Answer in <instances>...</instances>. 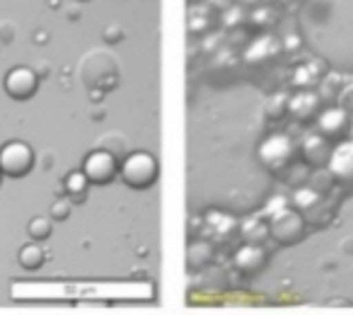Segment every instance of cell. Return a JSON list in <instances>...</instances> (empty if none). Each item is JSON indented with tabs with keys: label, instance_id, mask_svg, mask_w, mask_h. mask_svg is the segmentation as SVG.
I'll use <instances>...</instances> for the list:
<instances>
[{
	"label": "cell",
	"instance_id": "3",
	"mask_svg": "<svg viewBox=\"0 0 353 315\" xmlns=\"http://www.w3.org/2000/svg\"><path fill=\"white\" fill-rule=\"evenodd\" d=\"M305 233V218L300 216L298 209H279L274 211L269 223V236L281 245H293L303 238Z\"/></svg>",
	"mask_w": 353,
	"mask_h": 315
},
{
	"label": "cell",
	"instance_id": "6",
	"mask_svg": "<svg viewBox=\"0 0 353 315\" xmlns=\"http://www.w3.org/2000/svg\"><path fill=\"white\" fill-rule=\"evenodd\" d=\"M3 85L12 99H30L39 90V75L27 66H17V68L8 70Z\"/></svg>",
	"mask_w": 353,
	"mask_h": 315
},
{
	"label": "cell",
	"instance_id": "16",
	"mask_svg": "<svg viewBox=\"0 0 353 315\" xmlns=\"http://www.w3.org/2000/svg\"><path fill=\"white\" fill-rule=\"evenodd\" d=\"M245 238L247 242H252V245H259V240H264L266 233H269V228H264L261 223H250V226L245 228Z\"/></svg>",
	"mask_w": 353,
	"mask_h": 315
},
{
	"label": "cell",
	"instance_id": "17",
	"mask_svg": "<svg viewBox=\"0 0 353 315\" xmlns=\"http://www.w3.org/2000/svg\"><path fill=\"white\" fill-rule=\"evenodd\" d=\"M310 202H317V192H314L312 187L310 189H298V192H295V207L298 209H307V204Z\"/></svg>",
	"mask_w": 353,
	"mask_h": 315
},
{
	"label": "cell",
	"instance_id": "7",
	"mask_svg": "<svg viewBox=\"0 0 353 315\" xmlns=\"http://www.w3.org/2000/svg\"><path fill=\"white\" fill-rule=\"evenodd\" d=\"M329 175L339 182H353V138H346L336 148H332Z\"/></svg>",
	"mask_w": 353,
	"mask_h": 315
},
{
	"label": "cell",
	"instance_id": "8",
	"mask_svg": "<svg viewBox=\"0 0 353 315\" xmlns=\"http://www.w3.org/2000/svg\"><path fill=\"white\" fill-rule=\"evenodd\" d=\"M351 126V117L343 112L341 107H334V109H324L317 119V128L324 138H336L343 136Z\"/></svg>",
	"mask_w": 353,
	"mask_h": 315
},
{
	"label": "cell",
	"instance_id": "2",
	"mask_svg": "<svg viewBox=\"0 0 353 315\" xmlns=\"http://www.w3.org/2000/svg\"><path fill=\"white\" fill-rule=\"evenodd\" d=\"M34 168V151L25 141H8L0 148V173L8 178H25Z\"/></svg>",
	"mask_w": 353,
	"mask_h": 315
},
{
	"label": "cell",
	"instance_id": "15",
	"mask_svg": "<svg viewBox=\"0 0 353 315\" xmlns=\"http://www.w3.org/2000/svg\"><path fill=\"white\" fill-rule=\"evenodd\" d=\"M27 233L32 236V240H46L51 236V221L46 216H34L27 226Z\"/></svg>",
	"mask_w": 353,
	"mask_h": 315
},
{
	"label": "cell",
	"instance_id": "10",
	"mask_svg": "<svg viewBox=\"0 0 353 315\" xmlns=\"http://www.w3.org/2000/svg\"><path fill=\"white\" fill-rule=\"evenodd\" d=\"M303 155L310 165H314V168L329 165V158H332V143H329V138H324L322 133H317V136H307L303 143Z\"/></svg>",
	"mask_w": 353,
	"mask_h": 315
},
{
	"label": "cell",
	"instance_id": "13",
	"mask_svg": "<svg viewBox=\"0 0 353 315\" xmlns=\"http://www.w3.org/2000/svg\"><path fill=\"white\" fill-rule=\"evenodd\" d=\"M276 51H279V44H276L274 39H269V37H264V39H259L250 51H247V59H250L252 64H259V61L274 59Z\"/></svg>",
	"mask_w": 353,
	"mask_h": 315
},
{
	"label": "cell",
	"instance_id": "20",
	"mask_svg": "<svg viewBox=\"0 0 353 315\" xmlns=\"http://www.w3.org/2000/svg\"><path fill=\"white\" fill-rule=\"evenodd\" d=\"M0 180H3V173H0Z\"/></svg>",
	"mask_w": 353,
	"mask_h": 315
},
{
	"label": "cell",
	"instance_id": "11",
	"mask_svg": "<svg viewBox=\"0 0 353 315\" xmlns=\"http://www.w3.org/2000/svg\"><path fill=\"white\" fill-rule=\"evenodd\" d=\"M319 104H322V97L317 93H300L288 102V112L300 122H307L314 114H319Z\"/></svg>",
	"mask_w": 353,
	"mask_h": 315
},
{
	"label": "cell",
	"instance_id": "19",
	"mask_svg": "<svg viewBox=\"0 0 353 315\" xmlns=\"http://www.w3.org/2000/svg\"><path fill=\"white\" fill-rule=\"evenodd\" d=\"M68 211H70L68 202H56V204H54V209H51L54 218H65V216H68Z\"/></svg>",
	"mask_w": 353,
	"mask_h": 315
},
{
	"label": "cell",
	"instance_id": "18",
	"mask_svg": "<svg viewBox=\"0 0 353 315\" xmlns=\"http://www.w3.org/2000/svg\"><path fill=\"white\" fill-rule=\"evenodd\" d=\"M341 109L346 114H353V88L341 95Z\"/></svg>",
	"mask_w": 353,
	"mask_h": 315
},
{
	"label": "cell",
	"instance_id": "14",
	"mask_svg": "<svg viewBox=\"0 0 353 315\" xmlns=\"http://www.w3.org/2000/svg\"><path fill=\"white\" fill-rule=\"evenodd\" d=\"M88 178L83 175V170L80 173H70L68 178H65V192H68V197L73 199V202H83L85 194H88Z\"/></svg>",
	"mask_w": 353,
	"mask_h": 315
},
{
	"label": "cell",
	"instance_id": "4",
	"mask_svg": "<svg viewBox=\"0 0 353 315\" xmlns=\"http://www.w3.org/2000/svg\"><path fill=\"white\" fill-rule=\"evenodd\" d=\"M293 155H295V146L285 133H274V136L264 138L261 146H259L261 165L269 168V170H274V173L283 170L285 165L293 160Z\"/></svg>",
	"mask_w": 353,
	"mask_h": 315
},
{
	"label": "cell",
	"instance_id": "5",
	"mask_svg": "<svg viewBox=\"0 0 353 315\" xmlns=\"http://www.w3.org/2000/svg\"><path fill=\"white\" fill-rule=\"evenodd\" d=\"M117 158L104 148L92 151L83 163V175L88 178L90 184H109L117 178Z\"/></svg>",
	"mask_w": 353,
	"mask_h": 315
},
{
	"label": "cell",
	"instance_id": "1",
	"mask_svg": "<svg viewBox=\"0 0 353 315\" xmlns=\"http://www.w3.org/2000/svg\"><path fill=\"white\" fill-rule=\"evenodd\" d=\"M121 180L133 189H148L150 184H155L157 180V163L150 153H131L123 158L121 168H119Z\"/></svg>",
	"mask_w": 353,
	"mask_h": 315
},
{
	"label": "cell",
	"instance_id": "12",
	"mask_svg": "<svg viewBox=\"0 0 353 315\" xmlns=\"http://www.w3.org/2000/svg\"><path fill=\"white\" fill-rule=\"evenodd\" d=\"M17 262H20L22 269L27 271H37L41 265H44V250H41L37 242H27V245L20 247V255H17Z\"/></svg>",
	"mask_w": 353,
	"mask_h": 315
},
{
	"label": "cell",
	"instance_id": "9",
	"mask_svg": "<svg viewBox=\"0 0 353 315\" xmlns=\"http://www.w3.org/2000/svg\"><path fill=\"white\" fill-rule=\"evenodd\" d=\"M232 262H235V267L242 271V274H256V271L264 269L266 252L261 245H252V242H247V245H242L240 250L235 252Z\"/></svg>",
	"mask_w": 353,
	"mask_h": 315
}]
</instances>
